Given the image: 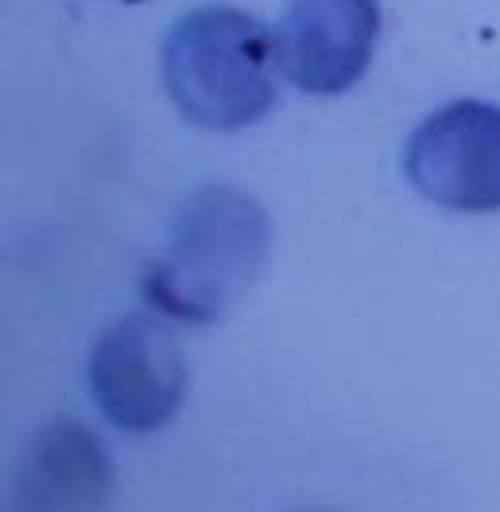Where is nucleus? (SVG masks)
I'll list each match as a JSON object with an SVG mask.
<instances>
[{"label":"nucleus","instance_id":"obj_1","mask_svg":"<svg viewBox=\"0 0 500 512\" xmlns=\"http://www.w3.org/2000/svg\"><path fill=\"white\" fill-rule=\"evenodd\" d=\"M159 78L179 117L206 132H241L280 97L272 24L233 4L183 12L159 47Z\"/></svg>","mask_w":500,"mask_h":512},{"label":"nucleus","instance_id":"obj_2","mask_svg":"<svg viewBox=\"0 0 500 512\" xmlns=\"http://www.w3.org/2000/svg\"><path fill=\"white\" fill-rule=\"evenodd\" d=\"M264 253V210L233 187H206L179 210L171 241L148 272L144 295L171 319H221L260 276Z\"/></svg>","mask_w":500,"mask_h":512},{"label":"nucleus","instance_id":"obj_3","mask_svg":"<svg viewBox=\"0 0 500 512\" xmlns=\"http://www.w3.org/2000/svg\"><path fill=\"white\" fill-rule=\"evenodd\" d=\"M404 179L442 210H500V105L454 97L427 113L404 144Z\"/></svg>","mask_w":500,"mask_h":512},{"label":"nucleus","instance_id":"obj_4","mask_svg":"<svg viewBox=\"0 0 500 512\" xmlns=\"http://www.w3.org/2000/svg\"><path fill=\"white\" fill-rule=\"evenodd\" d=\"M380 0H291L272 24L280 78L307 97L349 94L376 59Z\"/></svg>","mask_w":500,"mask_h":512},{"label":"nucleus","instance_id":"obj_5","mask_svg":"<svg viewBox=\"0 0 500 512\" xmlns=\"http://www.w3.org/2000/svg\"><path fill=\"white\" fill-rule=\"evenodd\" d=\"M90 384L101 412L125 431H152L175 416L187 365L175 334L152 315H128L109 326L90 357Z\"/></svg>","mask_w":500,"mask_h":512},{"label":"nucleus","instance_id":"obj_6","mask_svg":"<svg viewBox=\"0 0 500 512\" xmlns=\"http://www.w3.org/2000/svg\"><path fill=\"white\" fill-rule=\"evenodd\" d=\"M121 4H140V0H121Z\"/></svg>","mask_w":500,"mask_h":512}]
</instances>
